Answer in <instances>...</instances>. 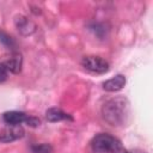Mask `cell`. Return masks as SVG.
Wrapping results in <instances>:
<instances>
[{
  "instance_id": "8992f818",
  "label": "cell",
  "mask_w": 153,
  "mask_h": 153,
  "mask_svg": "<svg viewBox=\"0 0 153 153\" xmlns=\"http://www.w3.org/2000/svg\"><path fill=\"white\" fill-rule=\"evenodd\" d=\"M22 63H23L22 55H20L19 53H16V51L12 53V55H11L7 60H5V61L2 62V65L6 67V69H7L8 72L14 73V74H17V73L20 72V69H22Z\"/></svg>"
},
{
  "instance_id": "3957f363",
  "label": "cell",
  "mask_w": 153,
  "mask_h": 153,
  "mask_svg": "<svg viewBox=\"0 0 153 153\" xmlns=\"http://www.w3.org/2000/svg\"><path fill=\"white\" fill-rule=\"evenodd\" d=\"M81 65L93 73H105L109 71V63L99 57V56H85L81 61Z\"/></svg>"
},
{
  "instance_id": "9c48e42d",
  "label": "cell",
  "mask_w": 153,
  "mask_h": 153,
  "mask_svg": "<svg viewBox=\"0 0 153 153\" xmlns=\"http://www.w3.org/2000/svg\"><path fill=\"white\" fill-rule=\"evenodd\" d=\"M45 117L49 122H60V121H63V120H69L72 121V116L63 112L61 109L59 108H50L47 110L45 112Z\"/></svg>"
},
{
  "instance_id": "8fae6325",
  "label": "cell",
  "mask_w": 153,
  "mask_h": 153,
  "mask_svg": "<svg viewBox=\"0 0 153 153\" xmlns=\"http://www.w3.org/2000/svg\"><path fill=\"white\" fill-rule=\"evenodd\" d=\"M32 152L33 153H50L51 148L49 145H37V146H32Z\"/></svg>"
},
{
  "instance_id": "5b68a950",
  "label": "cell",
  "mask_w": 153,
  "mask_h": 153,
  "mask_svg": "<svg viewBox=\"0 0 153 153\" xmlns=\"http://www.w3.org/2000/svg\"><path fill=\"white\" fill-rule=\"evenodd\" d=\"M29 115L22 111H7L2 115V120L8 126H20L22 123H26Z\"/></svg>"
},
{
  "instance_id": "6da1fadb",
  "label": "cell",
  "mask_w": 153,
  "mask_h": 153,
  "mask_svg": "<svg viewBox=\"0 0 153 153\" xmlns=\"http://www.w3.org/2000/svg\"><path fill=\"white\" fill-rule=\"evenodd\" d=\"M129 115V104L126 98L117 97L109 100L103 108V116L111 126H122Z\"/></svg>"
},
{
  "instance_id": "7c38bea8",
  "label": "cell",
  "mask_w": 153,
  "mask_h": 153,
  "mask_svg": "<svg viewBox=\"0 0 153 153\" xmlns=\"http://www.w3.org/2000/svg\"><path fill=\"white\" fill-rule=\"evenodd\" d=\"M26 124L30 126V127H38L41 124V121L35 116H29V118L26 121Z\"/></svg>"
},
{
  "instance_id": "277c9868",
  "label": "cell",
  "mask_w": 153,
  "mask_h": 153,
  "mask_svg": "<svg viewBox=\"0 0 153 153\" xmlns=\"http://www.w3.org/2000/svg\"><path fill=\"white\" fill-rule=\"evenodd\" d=\"M24 136V129L20 126H7L0 130V142H12Z\"/></svg>"
},
{
  "instance_id": "30bf717a",
  "label": "cell",
  "mask_w": 153,
  "mask_h": 153,
  "mask_svg": "<svg viewBox=\"0 0 153 153\" xmlns=\"http://www.w3.org/2000/svg\"><path fill=\"white\" fill-rule=\"evenodd\" d=\"M0 42L6 47V48H8V49H16V47H17V43H16V41L10 36V35H7L5 31H2V30H0Z\"/></svg>"
},
{
  "instance_id": "4fadbf2b",
  "label": "cell",
  "mask_w": 153,
  "mask_h": 153,
  "mask_svg": "<svg viewBox=\"0 0 153 153\" xmlns=\"http://www.w3.org/2000/svg\"><path fill=\"white\" fill-rule=\"evenodd\" d=\"M7 75H8V71L2 63H0V82H4L7 79Z\"/></svg>"
},
{
  "instance_id": "52a82bcc",
  "label": "cell",
  "mask_w": 153,
  "mask_h": 153,
  "mask_svg": "<svg viewBox=\"0 0 153 153\" xmlns=\"http://www.w3.org/2000/svg\"><path fill=\"white\" fill-rule=\"evenodd\" d=\"M126 85V78L124 75L122 74H118L109 80H106L104 84H103V87L105 91L108 92H117L120 90H122Z\"/></svg>"
},
{
  "instance_id": "7a4b0ae2",
  "label": "cell",
  "mask_w": 153,
  "mask_h": 153,
  "mask_svg": "<svg viewBox=\"0 0 153 153\" xmlns=\"http://www.w3.org/2000/svg\"><path fill=\"white\" fill-rule=\"evenodd\" d=\"M91 147L96 153H118L122 151L120 140L106 133L96 135L91 141Z\"/></svg>"
},
{
  "instance_id": "ba28073f",
  "label": "cell",
  "mask_w": 153,
  "mask_h": 153,
  "mask_svg": "<svg viewBox=\"0 0 153 153\" xmlns=\"http://www.w3.org/2000/svg\"><path fill=\"white\" fill-rule=\"evenodd\" d=\"M16 25H17L19 32L25 35V36L31 35L36 30V25L31 20H29L27 18H25L23 16H19V17L16 18Z\"/></svg>"
},
{
  "instance_id": "5bb4252c",
  "label": "cell",
  "mask_w": 153,
  "mask_h": 153,
  "mask_svg": "<svg viewBox=\"0 0 153 153\" xmlns=\"http://www.w3.org/2000/svg\"><path fill=\"white\" fill-rule=\"evenodd\" d=\"M118 153H128V152H126V151H123V149H122V151H121V152H118Z\"/></svg>"
}]
</instances>
